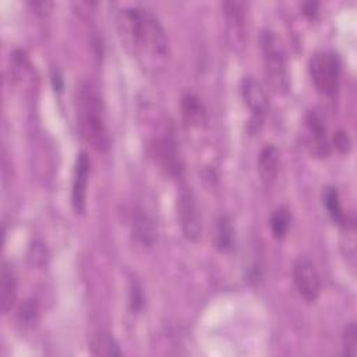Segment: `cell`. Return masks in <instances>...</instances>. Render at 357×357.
<instances>
[{
  "instance_id": "3957f363",
  "label": "cell",
  "mask_w": 357,
  "mask_h": 357,
  "mask_svg": "<svg viewBox=\"0 0 357 357\" xmlns=\"http://www.w3.org/2000/svg\"><path fill=\"white\" fill-rule=\"evenodd\" d=\"M261 49L264 57L265 75L266 79L269 81V85L278 92L286 91L289 86L286 56L279 39L275 36L273 32H262Z\"/></svg>"
},
{
  "instance_id": "ac0fdd59",
  "label": "cell",
  "mask_w": 357,
  "mask_h": 357,
  "mask_svg": "<svg viewBox=\"0 0 357 357\" xmlns=\"http://www.w3.org/2000/svg\"><path fill=\"white\" fill-rule=\"evenodd\" d=\"M343 225V237H342V250L351 266L356 264V227L353 220L342 222Z\"/></svg>"
},
{
  "instance_id": "277c9868",
  "label": "cell",
  "mask_w": 357,
  "mask_h": 357,
  "mask_svg": "<svg viewBox=\"0 0 357 357\" xmlns=\"http://www.w3.org/2000/svg\"><path fill=\"white\" fill-rule=\"evenodd\" d=\"M310 75L319 93L333 96L339 89L340 63L336 54L321 52L310 60Z\"/></svg>"
},
{
  "instance_id": "6da1fadb",
  "label": "cell",
  "mask_w": 357,
  "mask_h": 357,
  "mask_svg": "<svg viewBox=\"0 0 357 357\" xmlns=\"http://www.w3.org/2000/svg\"><path fill=\"white\" fill-rule=\"evenodd\" d=\"M121 33L137 49L146 50L153 56H165L167 52V36L159 20L146 8L127 7L119 14Z\"/></svg>"
},
{
  "instance_id": "603a6c76",
  "label": "cell",
  "mask_w": 357,
  "mask_h": 357,
  "mask_svg": "<svg viewBox=\"0 0 357 357\" xmlns=\"http://www.w3.org/2000/svg\"><path fill=\"white\" fill-rule=\"evenodd\" d=\"M29 258L32 259L33 264L42 265L45 262V259H46V250H45V247L42 244L32 245L31 247V257Z\"/></svg>"
},
{
  "instance_id": "5bb4252c",
  "label": "cell",
  "mask_w": 357,
  "mask_h": 357,
  "mask_svg": "<svg viewBox=\"0 0 357 357\" xmlns=\"http://www.w3.org/2000/svg\"><path fill=\"white\" fill-rule=\"evenodd\" d=\"M279 166V151L275 145H265L258 156V170L265 184H272L278 174Z\"/></svg>"
},
{
  "instance_id": "d6986e66",
  "label": "cell",
  "mask_w": 357,
  "mask_h": 357,
  "mask_svg": "<svg viewBox=\"0 0 357 357\" xmlns=\"http://www.w3.org/2000/svg\"><path fill=\"white\" fill-rule=\"evenodd\" d=\"M216 243L218 247L222 251H229L233 248L234 243V230L231 226V222L229 218H220L218 222V229H216Z\"/></svg>"
},
{
  "instance_id": "9a60e30c",
  "label": "cell",
  "mask_w": 357,
  "mask_h": 357,
  "mask_svg": "<svg viewBox=\"0 0 357 357\" xmlns=\"http://www.w3.org/2000/svg\"><path fill=\"white\" fill-rule=\"evenodd\" d=\"M181 110L185 121L191 126H201L206 120L205 106L194 93H185L183 96Z\"/></svg>"
},
{
  "instance_id": "ba28073f",
  "label": "cell",
  "mask_w": 357,
  "mask_h": 357,
  "mask_svg": "<svg viewBox=\"0 0 357 357\" xmlns=\"http://www.w3.org/2000/svg\"><path fill=\"white\" fill-rule=\"evenodd\" d=\"M89 159L85 152H81L77 158L73 187H71V204L75 213H84L86 204V187L89 178Z\"/></svg>"
},
{
  "instance_id": "e0dca14e",
  "label": "cell",
  "mask_w": 357,
  "mask_h": 357,
  "mask_svg": "<svg viewBox=\"0 0 357 357\" xmlns=\"http://www.w3.org/2000/svg\"><path fill=\"white\" fill-rule=\"evenodd\" d=\"M290 212L286 206H279L273 211L271 216V230L275 238L282 240L290 227Z\"/></svg>"
},
{
  "instance_id": "5b68a950",
  "label": "cell",
  "mask_w": 357,
  "mask_h": 357,
  "mask_svg": "<svg viewBox=\"0 0 357 357\" xmlns=\"http://www.w3.org/2000/svg\"><path fill=\"white\" fill-rule=\"evenodd\" d=\"M152 146L153 156L159 163L160 169L172 177H178L183 172V160L173 132H170L169 130L165 131L155 139Z\"/></svg>"
},
{
  "instance_id": "8992f818",
  "label": "cell",
  "mask_w": 357,
  "mask_h": 357,
  "mask_svg": "<svg viewBox=\"0 0 357 357\" xmlns=\"http://www.w3.org/2000/svg\"><path fill=\"white\" fill-rule=\"evenodd\" d=\"M293 280L298 294L307 301L314 303L321 291V280L315 264L307 258L300 257L293 268Z\"/></svg>"
},
{
  "instance_id": "d4e9b609",
  "label": "cell",
  "mask_w": 357,
  "mask_h": 357,
  "mask_svg": "<svg viewBox=\"0 0 357 357\" xmlns=\"http://www.w3.org/2000/svg\"><path fill=\"white\" fill-rule=\"evenodd\" d=\"M32 6L39 13H47L52 7V3H49V1H35V3H32Z\"/></svg>"
},
{
  "instance_id": "9c48e42d",
  "label": "cell",
  "mask_w": 357,
  "mask_h": 357,
  "mask_svg": "<svg viewBox=\"0 0 357 357\" xmlns=\"http://www.w3.org/2000/svg\"><path fill=\"white\" fill-rule=\"evenodd\" d=\"M305 144L310 152L318 158H325L329 153L326 128L315 112L308 113L305 117Z\"/></svg>"
},
{
  "instance_id": "7c38bea8",
  "label": "cell",
  "mask_w": 357,
  "mask_h": 357,
  "mask_svg": "<svg viewBox=\"0 0 357 357\" xmlns=\"http://www.w3.org/2000/svg\"><path fill=\"white\" fill-rule=\"evenodd\" d=\"M225 15L227 20L229 35L234 42H243L244 38V21H245V6L240 1H225L222 3Z\"/></svg>"
},
{
  "instance_id": "8fae6325",
  "label": "cell",
  "mask_w": 357,
  "mask_h": 357,
  "mask_svg": "<svg viewBox=\"0 0 357 357\" xmlns=\"http://www.w3.org/2000/svg\"><path fill=\"white\" fill-rule=\"evenodd\" d=\"M243 98L255 116H264L268 110V96L264 86L252 77H247L241 82Z\"/></svg>"
},
{
  "instance_id": "7402d4cb",
  "label": "cell",
  "mask_w": 357,
  "mask_h": 357,
  "mask_svg": "<svg viewBox=\"0 0 357 357\" xmlns=\"http://www.w3.org/2000/svg\"><path fill=\"white\" fill-rule=\"evenodd\" d=\"M343 349L344 353L350 357L357 354V328L354 322H350L343 332Z\"/></svg>"
},
{
  "instance_id": "2e32d148",
  "label": "cell",
  "mask_w": 357,
  "mask_h": 357,
  "mask_svg": "<svg viewBox=\"0 0 357 357\" xmlns=\"http://www.w3.org/2000/svg\"><path fill=\"white\" fill-rule=\"evenodd\" d=\"M91 353L93 356H120L121 350L119 343L110 333H98L91 339Z\"/></svg>"
},
{
  "instance_id": "cb8c5ba5",
  "label": "cell",
  "mask_w": 357,
  "mask_h": 357,
  "mask_svg": "<svg viewBox=\"0 0 357 357\" xmlns=\"http://www.w3.org/2000/svg\"><path fill=\"white\" fill-rule=\"evenodd\" d=\"M333 141H335L336 148H339L342 152H347L349 148H350V145H351V142H350L347 134H346V132H342V131L337 132V134H335Z\"/></svg>"
},
{
  "instance_id": "44dd1931",
  "label": "cell",
  "mask_w": 357,
  "mask_h": 357,
  "mask_svg": "<svg viewBox=\"0 0 357 357\" xmlns=\"http://www.w3.org/2000/svg\"><path fill=\"white\" fill-rule=\"evenodd\" d=\"M18 321L22 326H32L36 324L38 317H39V310L38 304L33 300H26L18 310Z\"/></svg>"
},
{
  "instance_id": "52a82bcc",
  "label": "cell",
  "mask_w": 357,
  "mask_h": 357,
  "mask_svg": "<svg viewBox=\"0 0 357 357\" xmlns=\"http://www.w3.org/2000/svg\"><path fill=\"white\" fill-rule=\"evenodd\" d=\"M178 216L185 238L194 243L198 241L202 233L199 211L192 192L185 187L180 191L178 197Z\"/></svg>"
},
{
  "instance_id": "30bf717a",
  "label": "cell",
  "mask_w": 357,
  "mask_h": 357,
  "mask_svg": "<svg viewBox=\"0 0 357 357\" xmlns=\"http://www.w3.org/2000/svg\"><path fill=\"white\" fill-rule=\"evenodd\" d=\"M131 233L142 247H151L156 238V229L152 218L144 209H134L131 213Z\"/></svg>"
},
{
  "instance_id": "ffe728a7",
  "label": "cell",
  "mask_w": 357,
  "mask_h": 357,
  "mask_svg": "<svg viewBox=\"0 0 357 357\" xmlns=\"http://www.w3.org/2000/svg\"><path fill=\"white\" fill-rule=\"evenodd\" d=\"M324 199H325L324 202H325L326 211L331 215V218L336 222H344V215L342 212V205H340V199L336 188H328L325 191Z\"/></svg>"
},
{
  "instance_id": "4fadbf2b",
  "label": "cell",
  "mask_w": 357,
  "mask_h": 357,
  "mask_svg": "<svg viewBox=\"0 0 357 357\" xmlns=\"http://www.w3.org/2000/svg\"><path fill=\"white\" fill-rule=\"evenodd\" d=\"M17 298V278L7 262H3L0 272V308L3 314H7Z\"/></svg>"
},
{
  "instance_id": "7a4b0ae2",
  "label": "cell",
  "mask_w": 357,
  "mask_h": 357,
  "mask_svg": "<svg viewBox=\"0 0 357 357\" xmlns=\"http://www.w3.org/2000/svg\"><path fill=\"white\" fill-rule=\"evenodd\" d=\"M77 117L84 139L93 149L106 152L110 146V135L105 120L103 102L89 82H82L77 92Z\"/></svg>"
}]
</instances>
